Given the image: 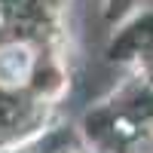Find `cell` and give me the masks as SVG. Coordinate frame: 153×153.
<instances>
[{
    "mask_svg": "<svg viewBox=\"0 0 153 153\" xmlns=\"http://www.w3.org/2000/svg\"><path fill=\"white\" fill-rule=\"evenodd\" d=\"M34 68V55L25 43H9L0 49V86H19L28 80Z\"/></svg>",
    "mask_w": 153,
    "mask_h": 153,
    "instance_id": "cell-1",
    "label": "cell"
}]
</instances>
